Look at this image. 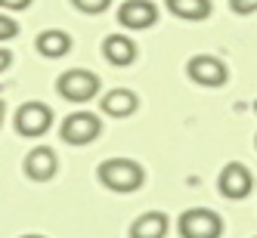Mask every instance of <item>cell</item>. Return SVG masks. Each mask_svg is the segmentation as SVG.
<instances>
[{"mask_svg": "<svg viewBox=\"0 0 257 238\" xmlns=\"http://www.w3.org/2000/svg\"><path fill=\"white\" fill-rule=\"evenodd\" d=\"M96 176H99L102 186L112 189V192H137L146 179V170L134 158H108V161L99 164Z\"/></svg>", "mask_w": 257, "mask_h": 238, "instance_id": "6da1fadb", "label": "cell"}, {"mask_svg": "<svg viewBox=\"0 0 257 238\" xmlns=\"http://www.w3.org/2000/svg\"><path fill=\"white\" fill-rule=\"evenodd\" d=\"M56 90L59 96L68 99V102H90L96 93H99V78L87 68H68L59 75L56 81Z\"/></svg>", "mask_w": 257, "mask_h": 238, "instance_id": "7a4b0ae2", "label": "cell"}, {"mask_svg": "<svg viewBox=\"0 0 257 238\" xmlns=\"http://www.w3.org/2000/svg\"><path fill=\"white\" fill-rule=\"evenodd\" d=\"M53 124V108L41 99H31V102H22L19 112H16V130L22 136L34 139V136H44Z\"/></svg>", "mask_w": 257, "mask_h": 238, "instance_id": "3957f363", "label": "cell"}, {"mask_svg": "<svg viewBox=\"0 0 257 238\" xmlns=\"http://www.w3.org/2000/svg\"><path fill=\"white\" fill-rule=\"evenodd\" d=\"M102 130V121L93 115V112H75V115H68L59 127V136L68 142V145H87V142H93Z\"/></svg>", "mask_w": 257, "mask_h": 238, "instance_id": "277c9868", "label": "cell"}, {"mask_svg": "<svg viewBox=\"0 0 257 238\" xmlns=\"http://www.w3.org/2000/svg\"><path fill=\"white\" fill-rule=\"evenodd\" d=\"M220 232H223V223L208 207H192L180 216V235L183 238H217Z\"/></svg>", "mask_w": 257, "mask_h": 238, "instance_id": "5b68a950", "label": "cell"}, {"mask_svg": "<svg viewBox=\"0 0 257 238\" xmlns=\"http://www.w3.org/2000/svg\"><path fill=\"white\" fill-rule=\"evenodd\" d=\"M186 75L198 87H223L226 78H229V71H226V65L220 62L217 56H205V53H201V56H192L189 59Z\"/></svg>", "mask_w": 257, "mask_h": 238, "instance_id": "8992f818", "label": "cell"}, {"mask_svg": "<svg viewBox=\"0 0 257 238\" xmlns=\"http://www.w3.org/2000/svg\"><path fill=\"white\" fill-rule=\"evenodd\" d=\"M217 186H220V195L223 198H232V201H242L251 189H254V176L251 170L245 167V164H238V161H229L223 170H220V179H217Z\"/></svg>", "mask_w": 257, "mask_h": 238, "instance_id": "52a82bcc", "label": "cell"}, {"mask_svg": "<svg viewBox=\"0 0 257 238\" xmlns=\"http://www.w3.org/2000/svg\"><path fill=\"white\" fill-rule=\"evenodd\" d=\"M118 22L124 28H131V31H143V28L158 22V7L152 0H127V4H121V10H118Z\"/></svg>", "mask_w": 257, "mask_h": 238, "instance_id": "ba28073f", "label": "cell"}, {"mask_svg": "<svg viewBox=\"0 0 257 238\" xmlns=\"http://www.w3.org/2000/svg\"><path fill=\"white\" fill-rule=\"evenodd\" d=\"M56 152L47 149V145H38V149H31L25 155V173L34 179V182H47L56 176Z\"/></svg>", "mask_w": 257, "mask_h": 238, "instance_id": "9c48e42d", "label": "cell"}, {"mask_svg": "<svg viewBox=\"0 0 257 238\" xmlns=\"http://www.w3.org/2000/svg\"><path fill=\"white\" fill-rule=\"evenodd\" d=\"M102 56L115 68H127L137 59V44L131 38H124V34H108V38L102 41Z\"/></svg>", "mask_w": 257, "mask_h": 238, "instance_id": "30bf717a", "label": "cell"}, {"mask_svg": "<svg viewBox=\"0 0 257 238\" xmlns=\"http://www.w3.org/2000/svg\"><path fill=\"white\" fill-rule=\"evenodd\" d=\"M140 108V99L134 90H124V87H115L102 96V112L112 115V118H131Z\"/></svg>", "mask_w": 257, "mask_h": 238, "instance_id": "8fae6325", "label": "cell"}, {"mask_svg": "<svg viewBox=\"0 0 257 238\" xmlns=\"http://www.w3.org/2000/svg\"><path fill=\"white\" fill-rule=\"evenodd\" d=\"M38 53L47 59H62L71 53V38H68V31H59V28H47L38 34Z\"/></svg>", "mask_w": 257, "mask_h": 238, "instance_id": "7c38bea8", "label": "cell"}, {"mask_svg": "<svg viewBox=\"0 0 257 238\" xmlns=\"http://www.w3.org/2000/svg\"><path fill=\"white\" fill-rule=\"evenodd\" d=\"M168 4V10L174 16H180V19H186V22H198V19H208L214 4L211 0H164Z\"/></svg>", "mask_w": 257, "mask_h": 238, "instance_id": "4fadbf2b", "label": "cell"}, {"mask_svg": "<svg viewBox=\"0 0 257 238\" xmlns=\"http://www.w3.org/2000/svg\"><path fill=\"white\" fill-rule=\"evenodd\" d=\"M164 232H168V216L158 213V210L143 213L140 219H134V226H131L134 238H164Z\"/></svg>", "mask_w": 257, "mask_h": 238, "instance_id": "5bb4252c", "label": "cell"}, {"mask_svg": "<svg viewBox=\"0 0 257 238\" xmlns=\"http://www.w3.org/2000/svg\"><path fill=\"white\" fill-rule=\"evenodd\" d=\"M108 4H112V0H71V7H78V10H81V13H87V16L105 13V10H108Z\"/></svg>", "mask_w": 257, "mask_h": 238, "instance_id": "9a60e30c", "label": "cell"}, {"mask_svg": "<svg viewBox=\"0 0 257 238\" xmlns=\"http://www.w3.org/2000/svg\"><path fill=\"white\" fill-rule=\"evenodd\" d=\"M16 34H19V22H16L13 16L0 13V41H13Z\"/></svg>", "mask_w": 257, "mask_h": 238, "instance_id": "2e32d148", "label": "cell"}, {"mask_svg": "<svg viewBox=\"0 0 257 238\" xmlns=\"http://www.w3.org/2000/svg\"><path fill=\"white\" fill-rule=\"evenodd\" d=\"M229 10L238 16H251L257 13V0H229Z\"/></svg>", "mask_w": 257, "mask_h": 238, "instance_id": "e0dca14e", "label": "cell"}, {"mask_svg": "<svg viewBox=\"0 0 257 238\" xmlns=\"http://www.w3.org/2000/svg\"><path fill=\"white\" fill-rule=\"evenodd\" d=\"M34 0H0V10H10V13H19L25 7H31Z\"/></svg>", "mask_w": 257, "mask_h": 238, "instance_id": "ac0fdd59", "label": "cell"}, {"mask_svg": "<svg viewBox=\"0 0 257 238\" xmlns=\"http://www.w3.org/2000/svg\"><path fill=\"white\" fill-rule=\"evenodd\" d=\"M10 62H13V53H10L7 47H0V71H7Z\"/></svg>", "mask_w": 257, "mask_h": 238, "instance_id": "d6986e66", "label": "cell"}, {"mask_svg": "<svg viewBox=\"0 0 257 238\" xmlns=\"http://www.w3.org/2000/svg\"><path fill=\"white\" fill-rule=\"evenodd\" d=\"M4 115H7V105H4V99H0V127H4Z\"/></svg>", "mask_w": 257, "mask_h": 238, "instance_id": "ffe728a7", "label": "cell"}, {"mask_svg": "<svg viewBox=\"0 0 257 238\" xmlns=\"http://www.w3.org/2000/svg\"><path fill=\"white\" fill-rule=\"evenodd\" d=\"M254 112H257V99H254Z\"/></svg>", "mask_w": 257, "mask_h": 238, "instance_id": "44dd1931", "label": "cell"}]
</instances>
